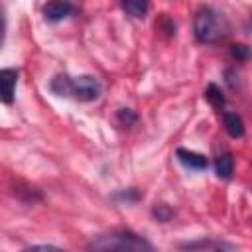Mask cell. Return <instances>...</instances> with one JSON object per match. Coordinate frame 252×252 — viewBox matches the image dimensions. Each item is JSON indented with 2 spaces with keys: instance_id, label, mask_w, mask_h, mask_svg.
Instances as JSON below:
<instances>
[{
  "instance_id": "4fadbf2b",
  "label": "cell",
  "mask_w": 252,
  "mask_h": 252,
  "mask_svg": "<svg viewBox=\"0 0 252 252\" xmlns=\"http://www.w3.org/2000/svg\"><path fill=\"white\" fill-rule=\"evenodd\" d=\"M232 57H236V59H246V57H250V49L246 47V45H232Z\"/></svg>"
},
{
  "instance_id": "5b68a950",
  "label": "cell",
  "mask_w": 252,
  "mask_h": 252,
  "mask_svg": "<svg viewBox=\"0 0 252 252\" xmlns=\"http://www.w3.org/2000/svg\"><path fill=\"white\" fill-rule=\"evenodd\" d=\"M0 85H2L4 104H12L14 94H16V85H18V71L16 69H2L0 71Z\"/></svg>"
},
{
  "instance_id": "8992f818",
  "label": "cell",
  "mask_w": 252,
  "mask_h": 252,
  "mask_svg": "<svg viewBox=\"0 0 252 252\" xmlns=\"http://www.w3.org/2000/svg\"><path fill=\"white\" fill-rule=\"evenodd\" d=\"M175 156H177L179 163L185 165L187 169H197V171H201V169H207V165H209V161H207L205 156H201V154H197V152H191V150L179 148V150L175 152Z\"/></svg>"
},
{
  "instance_id": "7a4b0ae2",
  "label": "cell",
  "mask_w": 252,
  "mask_h": 252,
  "mask_svg": "<svg viewBox=\"0 0 252 252\" xmlns=\"http://www.w3.org/2000/svg\"><path fill=\"white\" fill-rule=\"evenodd\" d=\"M193 33L201 43H219L230 33V24L215 8H201L193 20Z\"/></svg>"
},
{
  "instance_id": "9c48e42d",
  "label": "cell",
  "mask_w": 252,
  "mask_h": 252,
  "mask_svg": "<svg viewBox=\"0 0 252 252\" xmlns=\"http://www.w3.org/2000/svg\"><path fill=\"white\" fill-rule=\"evenodd\" d=\"M222 120H224V128H226L228 136H232V138H240V136L244 134V124H242V120H240L236 114H232V112H224V114H222Z\"/></svg>"
},
{
  "instance_id": "ba28073f",
  "label": "cell",
  "mask_w": 252,
  "mask_h": 252,
  "mask_svg": "<svg viewBox=\"0 0 252 252\" xmlns=\"http://www.w3.org/2000/svg\"><path fill=\"white\" fill-rule=\"evenodd\" d=\"M215 173H217L219 179H230V175H232V156L228 152L220 154L215 159Z\"/></svg>"
},
{
  "instance_id": "7c38bea8",
  "label": "cell",
  "mask_w": 252,
  "mask_h": 252,
  "mask_svg": "<svg viewBox=\"0 0 252 252\" xmlns=\"http://www.w3.org/2000/svg\"><path fill=\"white\" fill-rule=\"evenodd\" d=\"M118 122L122 126H132L136 122V114L130 110V108H120L118 110Z\"/></svg>"
},
{
  "instance_id": "52a82bcc",
  "label": "cell",
  "mask_w": 252,
  "mask_h": 252,
  "mask_svg": "<svg viewBox=\"0 0 252 252\" xmlns=\"http://www.w3.org/2000/svg\"><path fill=\"white\" fill-rule=\"evenodd\" d=\"M120 6H122V10H124L130 18L142 20V18H146V14H148L150 0H120Z\"/></svg>"
},
{
  "instance_id": "3957f363",
  "label": "cell",
  "mask_w": 252,
  "mask_h": 252,
  "mask_svg": "<svg viewBox=\"0 0 252 252\" xmlns=\"http://www.w3.org/2000/svg\"><path fill=\"white\" fill-rule=\"evenodd\" d=\"M89 248L91 250H104V252L106 250H120V252L136 250V252H140V250H152V244L146 238H142L130 230H114L110 234H102V236L93 238L89 242Z\"/></svg>"
},
{
  "instance_id": "277c9868",
  "label": "cell",
  "mask_w": 252,
  "mask_h": 252,
  "mask_svg": "<svg viewBox=\"0 0 252 252\" xmlns=\"http://www.w3.org/2000/svg\"><path fill=\"white\" fill-rule=\"evenodd\" d=\"M73 12H75V6L69 0H49L43 6V16L49 22H61V20L73 16Z\"/></svg>"
},
{
  "instance_id": "30bf717a",
  "label": "cell",
  "mask_w": 252,
  "mask_h": 252,
  "mask_svg": "<svg viewBox=\"0 0 252 252\" xmlns=\"http://www.w3.org/2000/svg\"><path fill=\"white\" fill-rule=\"evenodd\" d=\"M181 248H187V250H220V248H232V244H224V242H219V240H197V242H187L183 244Z\"/></svg>"
},
{
  "instance_id": "6da1fadb",
  "label": "cell",
  "mask_w": 252,
  "mask_h": 252,
  "mask_svg": "<svg viewBox=\"0 0 252 252\" xmlns=\"http://www.w3.org/2000/svg\"><path fill=\"white\" fill-rule=\"evenodd\" d=\"M51 91L59 96H71L83 102L96 100L102 94V85L98 79L91 75H81V77H69V75H57L51 81Z\"/></svg>"
},
{
  "instance_id": "8fae6325",
  "label": "cell",
  "mask_w": 252,
  "mask_h": 252,
  "mask_svg": "<svg viewBox=\"0 0 252 252\" xmlns=\"http://www.w3.org/2000/svg\"><path fill=\"white\" fill-rule=\"evenodd\" d=\"M205 96H207V100L220 112V108L224 106V96H222V93H220V89L217 87V85H209L207 87V91H205Z\"/></svg>"
}]
</instances>
